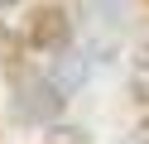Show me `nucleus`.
<instances>
[{
	"label": "nucleus",
	"instance_id": "f257e3e1",
	"mask_svg": "<svg viewBox=\"0 0 149 144\" xmlns=\"http://www.w3.org/2000/svg\"><path fill=\"white\" fill-rule=\"evenodd\" d=\"M63 101H68V91L58 86V77L24 72L19 82H15V115H19L24 125H48V120H58Z\"/></svg>",
	"mask_w": 149,
	"mask_h": 144
},
{
	"label": "nucleus",
	"instance_id": "f03ea898",
	"mask_svg": "<svg viewBox=\"0 0 149 144\" xmlns=\"http://www.w3.org/2000/svg\"><path fill=\"white\" fill-rule=\"evenodd\" d=\"M120 10L111 5V0H91V5H82V48L87 53H96V58H111L116 53V43H120Z\"/></svg>",
	"mask_w": 149,
	"mask_h": 144
},
{
	"label": "nucleus",
	"instance_id": "7ed1b4c3",
	"mask_svg": "<svg viewBox=\"0 0 149 144\" xmlns=\"http://www.w3.org/2000/svg\"><path fill=\"white\" fill-rule=\"evenodd\" d=\"M29 43L43 48V53H68V43H72V19L63 15V10H34V19H29Z\"/></svg>",
	"mask_w": 149,
	"mask_h": 144
},
{
	"label": "nucleus",
	"instance_id": "20e7f679",
	"mask_svg": "<svg viewBox=\"0 0 149 144\" xmlns=\"http://www.w3.org/2000/svg\"><path fill=\"white\" fill-rule=\"evenodd\" d=\"M130 82H135L139 101H149V43L135 53V63H130Z\"/></svg>",
	"mask_w": 149,
	"mask_h": 144
},
{
	"label": "nucleus",
	"instance_id": "39448f33",
	"mask_svg": "<svg viewBox=\"0 0 149 144\" xmlns=\"http://www.w3.org/2000/svg\"><path fill=\"white\" fill-rule=\"evenodd\" d=\"M15 48H19V43H15V34L0 24V63H15Z\"/></svg>",
	"mask_w": 149,
	"mask_h": 144
},
{
	"label": "nucleus",
	"instance_id": "423d86ee",
	"mask_svg": "<svg viewBox=\"0 0 149 144\" xmlns=\"http://www.w3.org/2000/svg\"><path fill=\"white\" fill-rule=\"evenodd\" d=\"M58 139L53 144H87V130H53Z\"/></svg>",
	"mask_w": 149,
	"mask_h": 144
},
{
	"label": "nucleus",
	"instance_id": "0eeeda50",
	"mask_svg": "<svg viewBox=\"0 0 149 144\" xmlns=\"http://www.w3.org/2000/svg\"><path fill=\"white\" fill-rule=\"evenodd\" d=\"M135 139H139V144H149V120H144V125L135 130Z\"/></svg>",
	"mask_w": 149,
	"mask_h": 144
},
{
	"label": "nucleus",
	"instance_id": "6e6552de",
	"mask_svg": "<svg viewBox=\"0 0 149 144\" xmlns=\"http://www.w3.org/2000/svg\"><path fill=\"white\" fill-rule=\"evenodd\" d=\"M10 5H19V0H0V10H10Z\"/></svg>",
	"mask_w": 149,
	"mask_h": 144
}]
</instances>
